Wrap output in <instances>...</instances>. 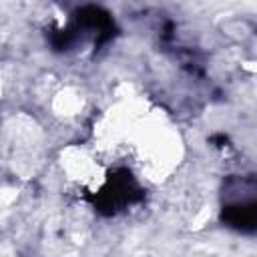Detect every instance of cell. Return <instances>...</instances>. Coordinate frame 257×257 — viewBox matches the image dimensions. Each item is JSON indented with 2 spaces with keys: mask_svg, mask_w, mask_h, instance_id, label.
Segmentation results:
<instances>
[{
  "mask_svg": "<svg viewBox=\"0 0 257 257\" xmlns=\"http://www.w3.org/2000/svg\"><path fill=\"white\" fill-rule=\"evenodd\" d=\"M62 165H64V171L72 177V179H78V181H94V175H96V165L78 149H68L62 157Z\"/></svg>",
  "mask_w": 257,
  "mask_h": 257,
  "instance_id": "obj_1",
  "label": "cell"
},
{
  "mask_svg": "<svg viewBox=\"0 0 257 257\" xmlns=\"http://www.w3.org/2000/svg\"><path fill=\"white\" fill-rule=\"evenodd\" d=\"M54 110L58 112V114H64V116H70V114H76L78 110H80V106H82V98H80V94L76 92V90H72V88H64L62 92H58L56 96H54Z\"/></svg>",
  "mask_w": 257,
  "mask_h": 257,
  "instance_id": "obj_2",
  "label": "cell"
}]
</instances>
